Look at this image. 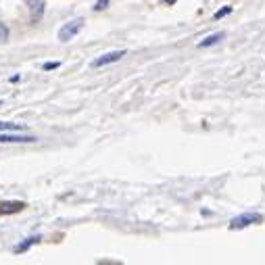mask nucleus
<instances>
[{
    "label": "nucleus",
    "mask_w": 265,
    "mask_h": 265,
    "mask_svg": "<svg viewBox=\"0 0 265 265\" xmlns=\"http://www.w3.org/2000/svg\"><path fill=\"white\" fill-rule=\"evenodd\" d=\"M81 30H83V19H73V21H69V23H65L61 30H59V40H61V42H69L71 38H75Z\"/></svg>",
    "instance_id": "obj_1"
},
{
    "label": "nucleus",
    "mask_w": 265,
    "mask_h": 265,
    "mask_svg": "<svg viewBox=\"0 0 265 265\" xmlns=\"http://www.w3.org/2000/svg\"><path fill=\"white\" fill-rule=\"evenodd\" d=\"M263 217L259 213H244V215H238L232 219L230 228L232 230H240V228H246V226H253V224H261Z\"/></svg>",
    "instance_id": "obj_2"
},
{
    "label": "nucleus",
    "mask_w": 265,
    "mask_h": 265,
    "mask_svg": "<svg viewBox=\"0 0 265 265\" xmlns=\"http://www.w3.org/2000/svg\"><path fill=\"white\" fill-rule=\"evenodd\" d=\"M15 142H36V138L34 136H25V134L0 132V144H15Z\"/></svg>",
    "instance_id": "obj_3"
},
{
    "label": "nucleus",
    "mask_w": 265,
    "mask_h": 265,
    "mask_svg": "<svg viewBox=\"0 0 265 265\" xmlns=\"http://www.w3.org/2000/svg\"><path fill=\"white\" fill-rule=\"evenodd\" d=\"M23 209H25V203H21V201H0V215L19 213Z\"/></svg>",
    "instance_id": "obj_4"
},
{
    "label": "nucleus",
    "mask_w": 265,
    "mask_h": 265,
    "mask_svg": "<svg viewBox=\"0 0 265 265\" xmlns=\"http://www.w3.org/2000/svg\"><path fill=\"white\" fill-rule=\"evenodd\" d=\"M125 54V50H113V52H107V54H103L101 59H96V61H92V67H105V65H109V63H115V61H119L121 57Z\"/></svg>",
    "instance_id": "obj_5"
},
{
    "label": "nucleus",
    "mask_w": 265,
    "mask_h": 265,
    "mask_svg": "<svg viewBox=\"0 0 265 265\" xmlns=\"http://www.w3.org/2000/svg\"><path fill=\"white\" fill-rule=\"evenodd\" d=\"M27 5H30L34 19H40V15L44 13V0H27Z\"/></svg>",
    "instance_id": "obj_6"
},
{
    "label": "nucleus",
    "mask_w": 265,
    "mask_h": 265,
    "mask_svg": "<svg viewBox=\"0 0 265 265\" xmlns=\"http://www.w3.org/2000/svg\"><path fill=\"white\" fill-rule=\"evenodd\" d=\"M224 38V32H217V34H213V36H209V38H205L201 44H199V48H207V46H211V44H217V42Z\"/></svg>",
    "instance_id": "obj_7"
},
{
    "label": "nucleus",
    "mask_w": 265,
    "mask_h": 265,
    "mask_svg": "<svg viewBox=\"0 0 265 265\" xmlns=\"http://www.w3.org/2000/svg\"><path fill=\"white\" fill-rule=\"evenodd\" d=\"M23 125L19 123H9V121H0V132H21Z\"/></svg>",
    "instance_id": "obj_8"
},
{
    "label": "nucleus",
    "mask_w": 265,
    "mask_h": 265,
    "mask_svg": "<svg viewBox=\"0 0 265 265\" xmlns=\"http://www.w3.org/2000/svg\"><path fill=\"white\" fill-rule=\"evenodd\" d=\"M40 240V236H34V238H27L23 244H19V246H15V253H23V250H27V248H30L32 244H36Z\"/></svg>",
    "instance_id": "obj_9"
},
{
    "label": "nucleus",
    "mask_w": 265,
    "mask_h": 265,
    "mask_svg": "<svg viewBox=\"0 0 265 265\" xmlns=\"http://www.w3.org/2000/svg\"><path fill=\"white\" fill-rule=\"evenodd\" d=\"M9 40V27L5 23H0V44H5Z\"/></svg>",
    "instance_id": "obj_10"
},
{
    "label": "nucleus",
    "mask_w": 265,
    "mask_h": 265,
    "mask_svg": "<svg viewBox=\"0 0 265 265\" xmlns=\"http://www.w3.org/2000/svg\"><path fill=\"white\" fill-rule=\"evenodd\" d=\"M228 13H232V7H224L221 11H217V13H215V19H221L224 15H228Z\"/></svg>",
    "instance_id": "obj_11"
},
{
    "label": "nucleus",
    "mask_w": 265,
    "mask_h": 265,
    "mask_svg": "<svg viewBox=\"0 0 265 265\" xmlns=\"http://www.w3.org/2000/svg\"><path fill=\"white\" fill-rule=\"evenodd\" d=\"M107 5H109V0H99V3L94 5V9L96 11H103V9H107Z\"/></svg>",
    "instance_id": "obj_12"
},
{
    "label": "nucleus",
    "mask_w": 265,
    "mask_h": 265,
    "mask_svg": "<svg viewBox=\"0 0 265 265\" xmlns=\"http://www.w3.org/2000/svg\"><path fill=\"white\" fill-rule=\"evenodd\" d=\"M59 65H61V63H46V65H44V71H50V69H57Z\"/></svg>",
    "instance_id": "obj_13"
},
{
    "label": "nucleus",
    "mask_w": 265,
    "mask_h": 265,
    "mask_svg": "<svg viewBox=\"0 0 265 265\" xmlns=\"http://www.w3.org/2000/svg\"><path fill=\"white\" fill-rule=\"evenodd\" d=\"M163 3H165V5H173V3H175V0H163Z\"/></svg>",
    "instance_id": "obj_14"
}]
</instances>
